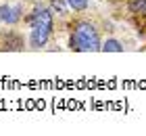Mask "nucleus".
Returning a JSON list of instances; mask_svg holds the SVG:
<instances>
[{
  "mask_svg": "<svg viewBox=\"0 0 146 136\" xmlns=\"http://www.w3.org/2000/svg\"><path fill=\"white\" fill-rule=\"evenodd\" d=\"M54 29V15L48 6L38 4L29 17V46L31 48H44L46 42L52 36Z\"/></svg>",
  "mask_w": 146,
  "mask_h": 136,
  "instance_id": "obj_1",
  "label": "nucleus"
},
{
  "mask_svg": "<svg viewBox=\"0 0 146 136\" xmlns=\"http://www.w3.org/2000/svg\"><path fill=\"white\" fill-rule=\"evenodd\" d=\"M102 46L100 33H98L96 25L86 21V19H79L75 21L71 29V38H69V48L75 52H98Z\"/></svg>",
  "mask_w": 146,
  "mask_h": 136,
  "instance_id": "obj_2",
  "label": "nucleus"
},
{
  "mask_svg": "<svg viewBox=\"0 0 146 136\" xmlns=\"http://www.w3.org/2000/svg\"><path fill=\"white\" fill-rule=\"evenodd\" d=\"M0 21L6 23V25H17L19 21H21V6L15 4H2L0 6Z\"/></svg>",
  "mask_w": 146,
  "mask_h": 136,
  "instance_id": "obj_3",
  "label": "nucleus"
},
{
  "mask_svg": "<svg viewBox=\"0 0 146 136\" xmlns=\"http://www.w3.org/2000/svg\"><path fill=\"white\" fill-rule=\"evenodd\" d=\"M100 50H104V52H123V44L119 42V40H115V38H107L102 42Z\"/></svg>",
  "mask_w": 146,
  "mask_h": 136,
  "instance_id": "obj_4",
  "label": "nucleus"
},
{
  "mask_svg": "<svg viewBox=\"0 0 146 136\" xmlns=\"http://www.w3.org/2000/svg\"><path fill=\"white\" fill-rule=\"evenodd\" d=\"M65 2H67V6L73 13H86V11H88V6H90L88 0H65Z\"/></svg>",
  "mask_w": 146,
  "mask_h": 136,
  "instance_id": "obj_5",
  "label": "nucleus"
},
{
  "mask_svg": "<svg viewBox=\"0 0 146 136\" xmlns=\"http://www.w3.org/2000/svg\"><path fill=\"white\" fill-rule=\"evenodd\" d=\"M129 11L134 15L146 17V0H129Z\"/></svg>",
  "mask_w": 146,
  "mask_h": 136,
  "instance_id": "obj_6",
  "label": "nucleus"
},
{
  "mask_svg": "<svg viewBox=\"0 0 146 136\" xmlns=\"http://www.w3.org/2000/svg\"><path fill=\"white\" fill-rule=\"evenodd\" d=\"M111 2H117V0H111Z\"/></svg>",
  "mask_w": 146,
  "mask_h": 136,
  "instance_id": "obj_7",
  "label": "nucleus"
},
{
  "mask_svg": "<svg viewBox=\"0 0 146 136\" xmlns=\"http://www.w3.org/2000/svg\"><path fill=\"white\" fill-rule=\"evenodd\" d=\"M144 50H146V46H144Z\"/></svg>",
  "mask_w": 146,
  "mask_h": 136,
  "instance_id": "obj_8",
  "label": "nucleus"
}]
</instances>
